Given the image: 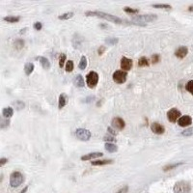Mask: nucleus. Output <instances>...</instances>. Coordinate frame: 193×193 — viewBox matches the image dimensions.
Segmentation results:
<instances>
[{"label": "nucleus", "mask_w": 193, "mask_h": 193, "mask_svg": "<svg viewBox=\"0 0 193 193\" xmlns=\"http://www.w3.org/2000/svg\"><path fill=\"white\" fill-rule=\"evenodd\" d=\"M85 16H87V17H98V18H104L106 20H108V21H111V22H115V23H122L123 22V20L121 19L120 18L116 17V16H113L111 15V14H107V13H104V12H99V11H94V12H92V11H88L85 13Z\"/></svg>", "instance_id": "nucleus-1"}, {"label": "nucleus", "mask_w": 193, "mask_h": 193, "mask_svg": "<svg viewBox=\"0 0 193 193\" xmlns=\"http://www.w3.org/2000/svg\"><path fill=\"white\" fill-rule=\"evenodd\" d=\"M24 182V177L18 171L13 172L10 176V185L12 187H18Z\"/></svg>", "instance_id": "nucleus-2"}, {"label": "nucleus", "mask_w": 193, "mask_h": 193, "mask_svg": "<svg viewBox=\"0 0 193 193\" xmlns=\"http://www.w3.org/2000/svg\"><path fill=\"white\" fill-rule=\"evenodd\" d=\"M190 190H191L190 183L185 181L178 182L174 187L175 193H189Z\"/></svg>", "instance_id": "nucleus-3"}, {"label": "nucleus", "mask_w": 193, "mask_h": 193, "mask_svg": "<svg viewBox=\"0 0 193 193\" xmlns=\"http://www.w3.org/2000/svg\"><path fill=\"white\" fill-rule=\"evenodd\" d=\"M156 18H158V16L153 15V14H150V15H140V16H137V17H134L132 19L134 21H136L137 24L141 25V22L142 23H148V22H151V21L155 20Z\"/></svg>", "instance_id": "nucleus-4"}, {"label": "nucleus", "mask_w": 193, "mask_h": 193, "mask_svg": "<svg viewBox=\"0 0 193 193\" xmlns=\"http://www.w3.org/2000/svg\"><path fill=\"white\" fill-rule=\"evenodd\" d=\"M98 82H99V74L96 73V71L92 70L86 75V83L88 85V87L95 88Z\"/></svg>", "instance_id": "nucleus-5"}, {"label": "nucleus", "mask_w": 193, "mask_h": 193, "mask_svg": "<svg viewBox=\"0 0 193 193\" xmlns=\"http://www.w3.org/2000/svg\"><path fill=\"white\" fill-rule=\"evenodd\" d=\"M113 80L118 84H123L127 81V74L125 70H116L112 75Z\"/></svg>", "instance_id": "nucleus-6"}, {"label": "nucleus", "mask_w": 193, "mask_h": 193, "mask_svg": "<svg viewBox=\"0 0 193 193\" xmlns=\"http://www.w3.org/2000/svg\"><path fill=\"white\" fill-rule=\"evenodd\" d=\"M76 137L81 141H88L91 138V132L86 128H77L75 131Z\"/></svg>", "instance_id": "nucleus-7"}, {"label": "nucleus", "mask_w": 193, "mask_h": 193, "mask_svg": "<svg viewBox=\"0 0 193 193\" xmlns=\"http://www.w3.org/2000/svg\"><path fill=\"white\" fill-rule=\"evenodd\" d=\"M180 117H181V112L176 108H172L167 112V118L170 122H172V123L177 122V121L180 119Z\"/></svg>", "instance_id": "nucleus-8"}, {"label": "nucleus", "mask_w": 193, "mask_h": 193, "mask_svg": "<svg viewBox=\"0 0 193 193\" xmlns=\"http://www.w3.org/2000/svg\"><path fill=\"white\" fill-rule=\"evenodd\" d=\"M131 67H132V60L127 58V57H122V59H121V68H122V70L127 71L130 70Z\"/></svg>", "instance_id": "nucleus-9"}, {"label": "nucleus", "mask_w": 193, "mask_h": 193, "mask_svg": "<svg viewBox=\"0 0 193 193\" xmlns=\"http://www.w3.org/2000/svg\"><path fill=\"white\" fill-rule=\"evenodd\" d=\"M178 124H179V126L183 127H189L192 124V119L188 115L182 116V117H180V119L178 120Z\"/></svg>", "instance_id": "nucleus-10"}, {"label": "nucleus", "mask_w": 193, "mask_h": 193, "mask_svg": "<svg viewBox=\"0 0 193 193\" xmlns=\"http://www.w3.org/2000/svg\"><path fill=\"white\" fill-rule=\"evenodd\" d=\"M112 127H114L115 128H117V130H123V128L126 127V123H125V121L122 119V118H119V117H116V118H114L112 120Z\"/></svg>", "instance_id": "nucleus-11"}, {"label": "nucleus", "mask_w": 193, "mask_h": 193, "mask_svg": "<svg viewBox=\"0 0 193 193\" xmlns=\"http://www.w3.org/2000/svg\"><path fill=\"white\" fill-rule=\"evenodd\" d=\"M151 130L155 134H163L165 131V127L159 123H153L151 125Z\"/></svg>", "instance_id": "nucleus-12"}, {"label": "nucleus", "mask_w": 193, "mask_h": 193, "mask_svg": "<svg viewBox=\"0 0 193 193\" xmlns=\"http://www.w3.org/2000/svg\"><path fill=\"white\" fill-rule=\"evenodd\" d=\"M187 52H188V49L187 46H180L175 51V56L178 57L179 59H183L184 57L187 55Z\"/></svg>", "instance_id": "nucleus-13"}, {"label": "nucleus", "mask_w": 193, "mask_h": 193, "mask_svg": "<svg viewBox=\"0 0 193 193\" xmlns=\"http://www.w3.org/2000/svg\"><path fill=\"white\" fill-rule=\"evenodd\" d=\"M103 154L101 152L90 153L88 155H85L81 156V160H91V159H94L97 158H101V156H103Z\"/></svg>", "instance_id": "nucleus-14"}, {"label": "nucleus", "mask_w": 193, "mask_h": 193, "mask_svg": "<svg viewBox=\"0 0 193 193\" xmlns=\"http://www.w3.org/2000/svg\"><path fill=\"white\" fill-rule=\"evenodd\" d=\"M36 60H38L41 63L42 67L44 68V69L48 70L49 68H50V62H49L48 59H46V57H44V56H38V57H36Z\"/></svg>", "instance_id": "nucleus-15"}, {"label": "nucleus", "mask_w": 193, "mask_h": 193, "mask_svg": "<svg viewBox=\"0 0 193 193\" xmlns=\"http://www.w3.org/2000/svg\"><path fill=\"white\" fill-rule=\"evenodd\" d=\"M2 115L7 118V119H9L11 118L13 115H14V110L12 107H5V108L2 110Z\"/></svg>", "instance_id": "nucleus-16"}, {"label": "nucleus", "mask_w": 193, "mask_h": 193, "mask_svg": "<svg viewBox=\"0 0 193 193\" xmlns=\"http://www.w3.org/2000/svg\"><path fill=\"white\" fill-rule=\"evenodd\" d=\"M104 148H105L106 151L109 152V153H115V152L118 151V147L115 144H113V143H106Z\"/></svg>", "instance_id": "nucleus-17"}, {"label": "nucleus", "mask_w": 193, "mask_h": 193, "mask_svg": "<svg viewBox=\"0 0 193 193\" xmlns=\"http://www.w3.org/2000/svg\"><path fill=\"white\" fill-rule=\"evenodd\" d=\"M34 64L33 63H26L24 66V73L26 75H30L34 70Z\"/></svg>", "instance_id": "nucleus-18"}, {"label": "nucleus", "mask_w": 193, "mask_h": 193, "mask_svg": "<svg viewBox=\"0 0 193 193\" xmlns=\"http://www.w3.org/2000/svg\"><path fill=\"white\" fill-rule=\"evenodd\" d=\"M113 162L112 159H104V160H95L92 161V165L99 166V165H106V164H111Z\"/></svg>", "instance_id": "nucleus-19"}, {"label": "nucleus", "mask_w": 193, "mask_h": 193, "mask_svg": "<svg viewBox=\"0 0 193 193\" xmlns=\"http://www.w3.org/2000/svg\"><path fill=\"white\" fill-rule=\"evenodd\" d=\"M66 104H67V97H66V95L61 94L59 96V101H58V107H59V109H62Z\"/></svg>", "instance_id": "nucleus-20"}, {"label": "nucleus", "mask_w": 193, "mask_h": 193, "mask_svg": "<svg viewBox=\"0 0 193 193\" xmlns=\"http://www.w3.org/2000/svg\"><path fill=\"white\" fill-rule=\"evenodd\" d=\"M74 83L77 87H84L85 85V82H84V79L81 74H77L75 76V79H74Z\"/></svg>", "instance_id": "nucleus-21"}, {"label": "nucleus", "mask_w": 193, "mask_h": 193, "mask_svg": "<svg viewBox=\"0 0 193 193\" xmlns=\"http://www.w3.org/2000/svg\"><path fill=\"white\" fill-rule=\"evenodd\" d=\"M3 19L5 21H8L10 23H16L18 21H19L20 18L19 17H13V16H9V17H5L3 18Z\"/></svg>", "instance_id": "nucleus-22"}, {"label": "nucleus", "mask_w": 193, "mask_h": 193, "mask_svg": "<svg viewBox=\"0 0 193 193\" xmlns=\"http://www.w3.org/2000/svg\"><path fill=\"white\" fill-rule=\"evenodd\" d=\"M74 15V14L73 12H68V13L63 14V15H60L58 17V18L59 19H62V20H67V19H70V18H73Z\"/></svg>", "instance_id": "nucleus-23"}, {"label": "nucleus", "mask_w": 193, "mask_h": 193, "mask_svg": "<svg viewBox=\"0 0 193 193\" xmlns=\"http://www.w3.org/2000/svg\"><path fill=\"white\" fill-rule=\"evenodd\" d=\"M149 60L146 58V57H141V58L138 60V66L139 67H148L149 66Z\"/></svg>", "instance_id": "nucleus-24"}, {"label": "nucleus", "mask_w": 193, "mask_h": 193, "mask_svg": "<svg viewBox=\"0 0 193 193\" xmlns=\"http://www.w3.org/2000/svg\"><path fill=\"white\" fill-rule=\"evenodd\" d=\"M78 67H79L80 70H85V69H86V67H87V58L85 56H82L81 57Z\"/></svg>", "instance_id": "nucleus-25"}, {"label": "nucleus", "mask_w": 193, "mask_h": 193, "mask_svg": "<svg viewBox=\"0 0 193 193\" xmlns=\"http://www.w3.org/2000/svg\"><path fill=\"white\" fill-rule=\"evenodd\" d=\"M154 8H158V9H165V10H171V5L168 4H153Z\"/></svg>", "instance_id": "nucleus-26"}, {"label": "nucleus", "mask_w": 193, "mask_h": 193, "mask_svg": "<svg viewBox=\"0 0 193 193\" xmlns=\"http://www.w3.org/2000/svg\"><path fill=\"white\" fill-rule=\"evenodd\" d=\"M74 67V62L71 61V60H69L67 62V64H66V68H65L66 69V71H68V73H70V71H73Z\"/></svg>", "instance_id": "nucleus-27"}, {"label": "nucleus", "mask_w": 193, "mask_h": 193, "mask_svg": "<svg viewBox=\"0 0 193 193\" xmlns=\"http://www.w3.org/2000/svg\"><path fill=\"white\" fill-rule=\"evenodd\" d=\"M15 46H16V48H18V49H20V48H22L23 46H24V41L23 40H21V39H18V40H17L16 42H15Z\"/></svg>", "instance_id": "nucleus-28"}, {"label": "nucleus", "mask_w": 193, "mask_h": 193, "mask_svg": "<svg viewBox=\"0 0 193 193\" xmlns=\"http://www.w3.org/2000/svg\"><path fill=\"white\" fill-rule=\"evenodd\" d=\"M124 11L127 14H137L139 12L138 9H133V8H131V7H125Z\"/></svg>", "instance_id": "nucleus-29"}, {"label": "nucleus", "mask_w": 193, "mask_h": 193, "mask_svg": "<svg viewBox=\"0 0 193 193\" xmlns=\"http://www.w3.org/2000/svg\"><path fill=\"white\" fill-rule=\"evenodd\" d=\"M187 90L190 93L191 95H193V80H189L187 83V86H185Z\"/></svg>", "instance_id": "nucleus-30"}, {"label": "nucleus", "mask_w": 193, "mask_h": 193, "mask_svg": "<svg viewBox=\"0 0 193 193\" xmlns=\"http://www.w3.org/2000/svg\"><path fill=\"white\" fill-rule=\"evenodd\" d=\"M182 163H175V164H171V165H166L165 167H163V170L164 171H169V170H172L176 167H178L179 165H181Z\"/></svg>", "instance_id": "nucleus-31"}, {"label": "nucleus", "mask_w": 193, "mask_h": 193, "mask_svg": "<svg viewBox=\"0 0 193 193\" xmlns=\"http://www.w3.org/2000/svg\"><path fill=\"white\" fill-rule=\"evenodd\" d=\"M118 39L117 38H108V39H106V42L108 45H111V46H114V45H116L117 42H118Z\"/></svg>", "instance_id": "nucleus-32"}, {"label": "nucleus", "mask_w": 193, "mask_h": 193, "mask_svg": "<svg viewBox=\"0 0 193 193\" xmlns=\"http://www.w3.org/2000/svg\"><path fill=\"white\" fill-rule=\"evenodd\" d=\"M66 54H62L60 56V58H59V67L60 68H63L64 67V64H65V61H66Z\"/></svg>", "instance_id": "nucleus-33"}, {"label": "nucleus", "mask_w": 193, "mask_h": 193, "mask_svg": "<svg viewBox=\"0 0 193 193\" xmlns=\"http://www.w3.org/2000/svg\"><path fill=\"white\" fill-rule=\"evenodd\" d=\"M151 60H152V63L154 64H156L160 61V56L159 54H154L152 57H151Z\"/></svg>", "instance_id": "nucleus-34"}, {"label": "nucleus", "mask_w": 193, "mask_h": 193, "mask_svg": "<svg viewBox=\"0 0 193 193\" xmlns=\"http://www.w3.org/2000/svg\"><path fill=\"white\" fill-rule=\"evenodd\" d=\"M192 134H193V128H187V130H185L184 131L182 132V135H183V136H190Z\"/></svg>", "instance_id": "nucleus-35"}, {"label": "nucleus", "mask_w": 193, "mask_h": 193, "mask_svg": "<svg viewBox=\"0 0 193 193\" xmlns=\"http://www.w3.org/2000/svg\"><path fill=\"white\" fill-rule=\"evenodd\" d=\"M42 28V24L41 22H39V21H37V22L34 23V29L37 30V31H40L41 29Z\"/></svg>", "instance_id": "nucleus-36"}, {"label": "nucleus", "mask_w": 193, "mask_h": 193, "mask_svg": "<svg viewBox=\"0 0 193 193\" xmlns=\"http://www.w3.org/2000/svg\"><path fill=\"white\" fill-rule=\"evenodd\" d=\"M15 105L17 106V108L18 109H21V108H23V107H24V103H21V102H16L15 103Z\"/></svg>", "instance_id": "nucleus-37"}, {"label": "nucleus", "mask_w": 193, "mask_h": 193, "mask_svg": "<svg viewBox=\"0 0 193 193\" xmlns=\"http://www.w3.org/2000/svg\"><path fill=\"white\" fill-rule=\"evenodd\" d=\"M1 126H0V127H1V128H5L6 127H8L9 126V124H10V122H9V120H6V121H1Z\"/></svg>", "instance_id": "nucleus-38"}, {"label": "nucleus", "mask_w": 193, "mask_h": 193, "mask_svg": "<svg viewBox=\"0 0 193 193\" xmlns=\"http://www.w3.org/2000/svg\"><path fill=\"white\" fill-rule=\"evenodd\" d=\"M127 190H128V187H123V188H121L117 193H127Z\"/></svg>", "instance_id": "nucleus-39"}, {"label": "nucleus", "mask_w": 193, "mask_h": 193, "mask_svg": "<svg viewBox=\"0 0 193 193\" xmlns=\"http://www.w3.org/2000/svg\"><path fill=\"white\" fill-rule=\"evenodd\" d=\"M104 50H105V47H104V46H101V47H99V48L98 49V53H99V55H102V54H103Z\"/></svg>", "instance_id": "nucleus-40"}, {"label": "nucleus", "mask_w": 193, "mask_h": 193, "mask_svg": "<svg viewBox=\"0 0 193 193\" xmlns=\"http://www.w3.org/2000/svg\"><path fill=\"white\" fill-rule=\"evenodd\" d=\"M7 161H8V159H5V158H2L1 159H0V166H3Z\"/></svg>", "instance_id": "nucleus-41"}, {"label": "nucleus", "mask_w": 193, "mask_h": 193, "mask_svg": "<svg viewBox=\"0 0 193 193\" xmlns=\"http://www.w3.org/2000/svg\"><path fill=\"white\" fill-rule=\"evenodd\" d=\"M103 140H104V141H114L115 139H114L113 136H112V137H110V136H108V137H107V136H104Z\"/></svg>", "instance_id": "nucleus-42"}, {"label": "nucleus", "mask_w": 193, "mask_h": 193, "mask_svg": "<svg viewBox=\"0 0 193 193\" xmlns=\"http://www.w3.org/2000/svg\"><path fill=\"white\" fill-rule=\"evenodd\" d=\"M107 131H108L109 133H111L112 135H115V134H116V132H114V131L112 130L111 127H108V128H107Z\"/></svg>", "instance_id": "nucleus-43"}, {"label": "nucleus", "mask_w": 193, "mask_h": 193, "mask_svg": "<svg viewBox=\"0 0 193 193\" xmlns=\"http://www.w3.org/2000/svg\"><path fill=\"white\" fill-rule=\"evenodd\" d=\"M27 188H28V187H24V188H23L22 190H21V191H20L19 193H25V192L27 191Z\"/></svg>", "instance_id": "nucleus-44"}, {"label": "nucleus", "mask_w": 193, "mask_h": 193, "mask_svg": "<svg viewBox=\"0 0 193 193\" xmlns=\"http://www.w3.org/2000/svg\"><path fill=\"white\" fill-rule=\"evenodd\" d=\"M188 11H189V12H193V5H190V6L188 7Z\"/></svg>", "instance_id": "nucleus-45"}]
</instances>
